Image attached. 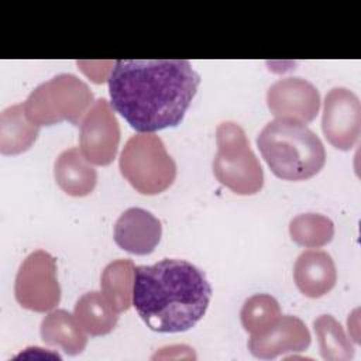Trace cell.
I'll use <instances>...</instances> for the list:
<instances>
[{
	"mask_svg": "<svg viewBox=\"0 0 361 361\" xmlns=\"http://www.w3.org/2000/svg\"><path fill=\"white\" fill-rule=\"evenodd\" d=\"M199 73L185 59H120L109 78L111 107L138 133L178 126L190 106Z\"/></svg>",
	"mask_w": 361,
	"mask_h": 361,
	"instance_id": "obj_1",
	"label": "cell"
},
{
	"mask_svg": "<svg viewBox=\"0 0 361 361\" xmlns=\"http://www.w3.org/2000/svg\"><path fill=\"white\" fill-rule=\"evenodd\" d=\"M212 286L202 269L185 259L165 258L135 267L133 305L158 333L192 329L206 313Z\"/></svg>",
	"mask_w": 361,
	"mask_h": 361,
	"instance_id": "obj_2",
	"label": "cell"
},
{
	"mask_svg": "<svg viewBox=\"0 0 361 361\" xmlns=\"http://www.w3.org/2000/svg\"><path fill=\"white\" fill-rule=\"evenodd\" d=\"M257 145L271 171L285 180H305L324 166L320 138L303 123L276 118L258 134Z\"/></svg>",
	"mask_w": 361,
	"mask_h": 361,
	"instance_id": "obj_3",
	"label": "cell"
},
{
	"mask_svg": "<svg viewBox=\"0 0 361 361\" xmlns=\"http://www.w3.org/2000/svg\"><path fill=\"white\" fill-rule=\"evenodd\" d=\"M92 103L93 93L82 79L72 73H59L38 85L23 106L28 120L38 127L61 121L80 126Z\"/></svg>",
	"mask_w": 361,
	"mask_h": 361,
	"instance_id": "obj_4",
	"label": "cell"
},
{
	"mask_svg": "<svg viewBox=\"0 0 361 361\" xmlns=\"http://www.w3.org/2000/svg\"><path fill=\"white\" fill-rule=\"evenodd\" d=\"M118 166L128 183L147 196L166 190L176 178V164L154 133L130 137L120 154Z\"/></svg>",
	"mask_w": 361,
	"mask_h": 361,
	"instance_id": "obj_5",
	"label": "cell"
},
{
	"mask_svg": "<svg viewBox=\"0 0 361 361\" xmlns=\"http://www.w3.org/2000/svg\"><path fill=\"white\" fill-rule=\"evenodd\" d=\"M217 152L213 159L216 179L237 195H254L264 186L261 164L250 148L244 130L224 121L216 128Z\"/></svg>",
	"mask_w": 361,
	"mask_h": 361,
	"instance_id": "obj_6",
	"label": "cell"
},
{
	"mask_svg": "<svg viewBox=\"0 0 361 361\" xmlns=\"http://www.w3.org/2000/svg\"><path fill=\"white\" fill-rule=\"evenodd\" d=\"M14 296L21 307L31 312L45 313L56 307L61 286L56 261L49 252L37 250L25 257L16 275Z\"/></svg>",
	"mask_w": 361,
	"mask_h": 361,
	"instance_id": "obj_7",
	"label": "cell"
},
{
	"mask_svg": "<svg viewBox=\"0 0 361 361\" xmlns=\"http://www.w3.org/2000/svg\"><path fill=\"white\" fill-rule=\"evenodd\" d=\"M120 144V126L106 99H97L80 123L79 149L93 165L113 162Z\"/></svg>",
	"mask_w": 361,
	"mask_h": 361,
	"instance_id": "obj_8",
	"label": "cell"
},
{
	"mask_svg": "<svg viewBox=\"0 0 361 361\" xmlns=\"http://www.w3.org/2000/svg\"><path fill=\"white\" fill-rule=\"evenodd\" d=\"M322 130L337 149H351L361 131V103L358 96L345 87H333L324 97Z\"/></svg>",
	"mask_w": 361,
	"mask_h": 361,
	"instance_id": "obj_9",
	"label": "cell"
},
{
	"mask_svg": "<svg viewBox=\"0 0 361 361\" xmlns=\"http://www.w3.org/2000/svg\"><path fill=\"white\" fill-rule=\"evenodd\" d=\"M267 104L276 118L306 124L320 110V93L306 79L283 78L269 86Z\"/></svg>",
	"mask_w": 361,
	"mask_h": 361,
	"instance_id": "obj_10",
	"label": "cell"
},
{
	"mask_svg": "<svg viewBox=\"0 0 361 361\" xmlns=\"http://www.w3.org/2000/svg\"><path fill=\"white\" fill-rule=\"evenodd\" d=\"M312 341L306 324L296 316H279L267 330L252 334L248 341L251 354L257 358L272 360L286 353L305 351Z\"/></svg>",
	"mask_w": 361,
	"mask_h": 361,
	"instance_id": "obj_11",
	"label": "cell"
},
{
	"mask_svg": "<svg viewBox=\"0 0 361 361\" xmlns=\"http://www.w3.org/2000/svg\"><path fill=\"white\" fill-rule=\"evenodd\" d=\"M162 235L161 221L141 207H130L114 224V241L124 251L135 255L151 254Z\"/></svg>",
	"mask_w": 361,
	"mask_h": 361,
	"instance_id": "obj_12",
	"label": "cell"
},
{
	"mask_svg": "<svg viewBox=\"0 0 361 361\" xmlns=\"http://www.w3.org/2000/svg\"><path fill=\"white\" fill-rule=\"evenodd\" d=\"M293 279L298 289L316 299L329 293L337 281V271L330 254L322 250H306L295 261Z\"/></svg>",
	"mask_w": 361,
	"mask_h": 361,
	"instance_id": "obj_13",
	"label": "cell"
},
{
	"mask_svg": "<svg viewBox=\"0 0 361 361\" xmlns=\"http://www.w3.org/2000/svg\"><path fill=\"white\" fill-rule=\"evenodd\" d=\"M54 176L58 186L69 196L83 197L93 192L97 172L83 157L79 148L62 151L54 165Z\"/></svg>",
	"mask_w": 361,
	"mask_h": 361,
	"instance_id": "obj_14",
	"label": "cell"
},
{
	"mask_svg": "<svg viewBox=\"0 0 361 361\" xmlns=\"http://www.w3.org/2000/svg\"><path fill=\"white\" fill-rule=\"evenodd\" d=\"M41 338L45 344L62 348L68 355L80 354L86 344L87 336L75 314L65 309L49 312L41 322Z\"/></svg>",
	"mask_w": 361,
	"mask_h": 361,
	"instance_id": "obj_15",
	"label": "cell"
},
{
	"mask_svg": "<svg viewBox=\"0 0 361 361\" xmlns=\"http://www.w3.org/2000/svg\"><path fill=\"white\" fill-rule=\"evenodd\" d=\"M39 134V127L31 123L23 104H13L0 114V152L17 155L31 148Z\"/></svg>",
	"mask_w": 361,
	"mask_h": 361,
	"instance_id": "obj_16",
	"label": "cell"
},
{
	"mask_svg": "<svg viewBox=\"0 0 361 361\" xmlns=\"http://www.w3.org/2000/svg\"><path fill=\"white\" fill-rule=\"evenodd\" d=\"M73 314L82 329L90 336H106L117 324L118 313L103 292H87L75 305Z\"/></svg>",
	"mask_w": 361,
	"mask_h": 361,
	"instance_id": "obj_17",
	"label": "cell"
},
{
	"mask_svg": "<svg viewBox=\"0 0 361 361\" xmlns=\"http://www.w3.org/2000/svg\"><path fill=\"white\" fill-rule=\"evenodd\" d=\"M134 275V262L123 258L111 261L102 272V292L117 313L128 310L133 303Z\"/></svg>",
	"mask_w": 361,
	"mask_h": 361,
	"instance_id": "obj_18",
	"label": "cell"
},
{
	"mask_svg": "<svg viewBox=\"0 0 361 361\" xmlns=\"http://www.w3.org/2000/svg\"><path fill=\"white\" fill-rule=\"evenodd\" d=\"M322 357L327 361H347L354 357V347L343 326L331 316L322 314L313 322Z\"/></svg>",
	"mask_w": 361,
	"mask_h": 361,
	"instance_id": "obj_19",
	"label": "cell"
},
{
	"mask_svg": "<svg viewBox=\"0 0 361 361\" xmlns=\"http://www.w3.org/2000/svg\"><path fill=\"white\" fill-rule=\"evenodd\" d=\"M290 238L307 248H317L329 244L334 237L333 221L319 213H303L289 223Z\"/></svg>",
	"mask_w": 361,
	"mask_h": 361,
	"instance_id": "obj_20",
	"label": "cell"
},
{
	"mask_svg": "<svg viewBox=\"0 0 361 361\" xmlns=\"http://www.w3.org/2000/svg\"><path fill=\"white\" fill-rule=\"evenodd\" d=\"M281 316L278 300L267 293L250 296L240 312V319L247 333L258 334L267 330Z\"/></svg>",
	"mask_w": 361,
	"mask_h": 361,
	"instance_id": "obj_21",
	"label": "cell"
}]
</instances>
